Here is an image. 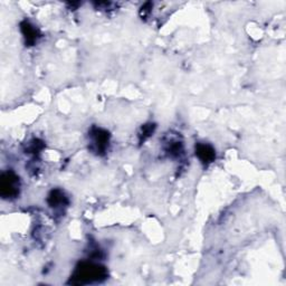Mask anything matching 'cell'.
I'll list each match as a JSON object with an SVG mask.
<instances>
[{"mask_svg": "<svg viewBox=\"0 0 286 286\" xmlns=\"http://www.w3.org/2000/svg\"><path fill=\"white\" fill-rule=\"evenodd\" d=\"M23 29H24V34H25V35H26L25 37L27 38L28 41H35V38H36V37H35V36H36V32H35V29H34V28L31 26V25L26 24V25H25V26L23 27Z\"/></svg>", "mask_w": 286, "mask_h": 286, "instance_id": "cell-4", "label": "cell"}, {"mask_svg": "<svg viewBox=\"0 0 286 286\" xmlns=\"http://www.w3.org/2000/svg\"><path fill=\"white\" fill-rule=\"evenodd\" d=\"M103 274H104L103 268L95 265H86L82 266V268H81L78 279H80V281H86V282L97 281L100 280V277L103 276Z\"/></svg>", "mask_w": 286, "mask_h": 286, "instance_id": "cell-2", "label": "cell"}, {"mask_svg": "<svg viewBox=\"0 0 286 286\" xmlns=\"http://www.w3.org/2000/svg\"><path fill=\"white\" fill-rule=\"evenodd\" d=\"M0 190L5 198L14 197L18 194V180L14 173H3L0 180Z\"/></svg>", "mask_w": 286, "mask_h": 286, "instance_id": "cell-1", "label": "cell"}, {"mask_svg": "<svg viewBox=\"0 0 286 286\" xmlns=\"http://www.w3.org/2000/svg\"><path fill=\"white\" fill-rule=\"evenodd\" d=\"M196 155L199 157V159L203 162H211L213 158H215V151L207 144H198L196 147Z\"/></svg>", "mask_w": 286, "mask_h": 286, "instance_id": "cell-3", "label": "cell"}]
</instances>
